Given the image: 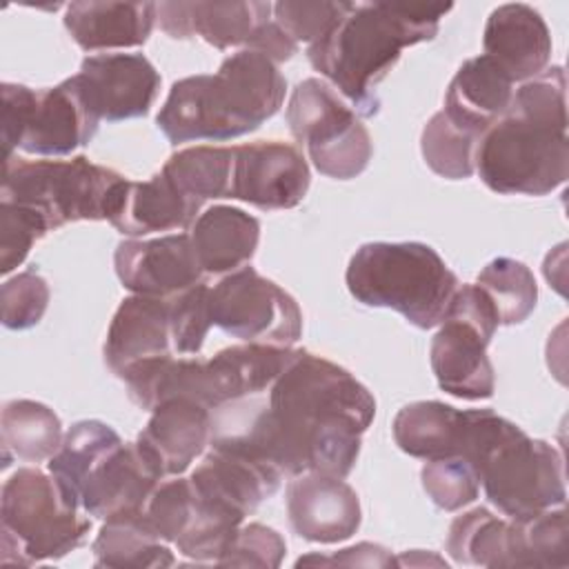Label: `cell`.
<instances>
[{"mask_svg":"<svg viewBox=\"0 0 569 569\" xmlns=\"http://www.w3.org/2000/svg\"><path fill=\"white\" fill-rule=\"evenodd\" d=\"M209 407L193 398H171L151 411L136 442L162 478L182 476L211 445Z\"/></svg>","mask_w":569,"mask_h":569,"instance_id":"d6986e66","label":"cell"},{"mask_svg":"<svg viewBox=\"0 0 569 569\" xmlns=\"http://www.w3.org/2000/svg\"><path fill=\"white\" fill-rule=\"evenodd\" d=\"M271 2L258 0H196V2H160L156 16L160 29L176 40L200 36L216 49H247L262 24L271 20Z\"/></svg>","mask_w":569,"mask_h":569,"instance_id":"ac0fdd59","label":"cell"},{"mask_svg":"<svg viewBox=\"0 0 569 569\" xmlns=\"http://www.w3.org/2000/svg\"><path fill=\"white\" fill-rule=\"evenodd\" d=\"M478 142V136L458 129L442 111H438L422 129L420 151L433 173L449 180H462L476 171Z\"/></svg>","mask_w":569,"mask_h":569,"instance_id":"d590c367","label":"cell"},{"mask_svg":"<svg viewBox=\"0 0 569 569\" xmlns=\"http://www.w3.org/2000/svg\"><path fill=\"white\" fill-rule=\"evenodd\" d=\"M49 284L36 269L7 278L0 289L2 325L18 331L36 327L49 307Z\"/></svg>","mask_w":569,"mask_h":569,"instance_id":"60d3db41","label":"cell"},{"mask_svg":"<svg viewBox=\"0 0 569 569\" xmlns=\"http://www.w3.org/2000/svg\"><path fill=\"white\" fill-rule=\"evenodd\" d=\"M124 176L91 162L71 160H4L2 198L42 213L51 229L78 220H109Z\"/></svg>","mask_w":569,"mask_h":569,"instance_id":"ba28073f","label":"cell"},{"mask_svg":"<svg viewBox=\"0 0 569 569\" xmlns=\"http://www.w3.org/2000/svg\"><path fill=\"white\" fill-rule=\"evenodd\" d=\"M62 425L53 409L38 400H9L0 413V442H2V469L11 465V458L27 462L49 460L62 445Z\"/></svg>","mask_w":569,"mask_h":569,"instance_id":"f546056e","label":"cell"},{"mask_svg":"<svg viewBox=\"0 0 569 569\" xmlns=\"http://www.w3.org/2000/svg\"><path fill=\"white\" fill-rule=\"evenodd\" d=\"M462 409L440 400L405 405L393 418V440L411 458L436 460L458 456Z\"/></svg>","mask_w":569,"mask_h":569,"instance_id":"f1b7e54d","label":"cell"},{"mask_svg":"<svg viewBox=\"0 0 569 569\" xmlns=\"http://www.w3.org/2000/svg\"><path fill=\"white\" fill-rule=\"evenodd\" d=\"M345 280L358 302L393 309L418 329L438 327L460 287L425 242H365L351 256Z\"/></svg>","mask_w":569,"mask_h":569,"instance_id":"8992f818","label":"cell"},{"mask_svg":"<svg viewBox=\"0 0 569 569\" xmlns=\"http://www.w3.org/2000/svg\"><path fill=\"white\" fill-rule=\"evenodd\" d=\"M91 551L96 567L111 569H162L176 562L167 542L149 525L144 509L107 518Z\"/></svg>","mask_w":569,"mask_h":569,"instance_id":"83f0119b","label":"cell"},{"mask_svg":"<svg viewBox=\"0 0 569 569\" xmlns=\"http://www.w3.org/2000/svg\"><path fill=\"white\" fill-rule=\"evenodd\" d=\"M247 49L267 56L276 64H280V62L293 58V53H298V44L278 27V22L273 18L258 29V33L253 36V40L249 42Z\"/></svg>","mask_w":569,"mask_h":569,"instance_id":"f6af8a7d","label":"cell"},{"mask_svg":"<svg viewBox=\"0 0 569 569\" xmlns=\"http://www.w3.org/2000/svg\"><path fill=\"white\" fill-rule=\"evenodd\" d=\"M293 356L291 347L242 342L202 360L200 402L209 409L269 391Z\"/></svg>","mask_w":569,"mask_h":569,"instance_id":"44dd1931","label":"cell"},{"mask_svg":"<svg viewBox=\"0 0 569 569\" xmlns=\"http://www.w3.org/2000/svg\"><path fill=\"white\" fill-rule=\"evenodd\" d=\"M451 9L442 2H349L329 31L307 47V58L358 116L371 118L380 109L373 89L402 49L433 40Z\"/></svg>","mask_w":569,"mask_h":569,"instance_id":"3957f363","label":"cell"},{"mask_svg":"<svg viewBox=\"0 0 569 569\" xmlns=\"http://www.w3.org/2000/svg\"><path fill=\"white\" fill-rule=\"evenodd\" d=\"M160 171L198 202L229 198L233 147H189L173 153Z\"/></svg>","mask_w":569,"mask_h":569,"instance_id":"d6a6232c","label":"cell"},{"mask_svg":"<svg viewBox=\"0 0 569 569\" xmlns=\"http://www.w3.org/2000/svg\"><path fill=\"white\" fill-rule=\"evenodd\" d=\"M49 231L47 218L36 209L0 200V271L7 276L18 269Z\"/></svg>","mask_w":569,"mask_h":569,"instance_id":"f35d334b","label":"cell"},{"mask_svg":"<svg viewBox=\"0 0 569 569\" xmlns=\"http://www.w3.org/2000/svg\"><path fill=\"white\" fill-rule=\"evenodd\" d=\"M287 124L293 140L305 147L313 167L327 178L351 180L371 160L369 129L338 91L320 78L296 84L287 104Z\"/></svg>","mask_w":569,"mask_h":569,"instance_id":"8fae6325","label":"cell"},{"mask_svg":"<svg viewBox=\"0 0 569 569\" xmlns=\"http://www.w3.org/2000/svg\"><path fill=\"white\" fill-rule=\"evenodd\" d=\"M476 284L491 300L498 325H520L536 309L538 284L531 269L520 260L493 258L482 267Z\"/></svg>","mask_w":569,"mask_h":569,"instance_id":"836d02e7","label":"cell"},{"mask_svg":"<svg viewBox=\"0 0 569 569\" xmlns=\"http://www.w3.org/2000/svg\"><path fill=\"white\" fill-rule=\"evenodd\" d=\"M209 447L189 473L191 489L207 507L242 522L276 493L282 476L227 433L211 438Z\"/></svg>","mask_w":569,"mask_h":569,"instance_id":"4fadbf2b","label":"cell"},{"mask_svg":"<svg viewBox=\"0 0 569 569\" xmlns=\"http://www.w3.org/2000/svg\"><path fill=\"white\" fill-rule=\"evenodd\" d=\"M287 553L284 538L260 522L240 525L233 538L229 540L227 549L218 558L216 565L220 567H260V569H276L280 567Z\"/></svg>","mask_w":569,"mask_h":569,"instance_id":"7bdbcfd3","label":"cell"},{"mask_svg":"<svg viewBox=\"0 0 569 569\" xmlns=\"http://www.w3.org/2000/svg\"><path fill=\"white\" fill-rule=\"evenodd\" d=\"M513 98L511 78L485 53L460 64L445 93V118L458 129L482 133L507 111Z\"/></svg>","mask_w":569,"mask_h":569,"instance_id":"484cf974","label":"cell"},{"mask_svg":"<svg viewBox=\"0 0 569 569\" xmlns=\"http://www.w3.org/2000/svg\"><path fill=\"white\" fill-rule=\"evenodd\" d=\"M0 93L4 160L13 158L16 149L42 158L69 156L98 131L100 118L78 76L47 89L2 82Z\"/></svg>","mask_w":569,"mask_h":569,"instance_id":"9c48e42d","label":"cell"},{"mask_svg":"<svg viewBox=\"0 0 569 569\" xmlns=\"http://www.w3.org/2000/svg\"><path fill=\"white\" fill-rule=\"evenodd\" d=\"M349 2L336 0H280L271 7L278 27L300 47L313 44L347 11Z\"/></svg>","mask_w":569,"mask_h":569,"instance_id":"b9f144b4","label":"cell"},{"mask_svg":"<svg viewBox=\"0 0 569 569\" xmlns=\"http://www.w3.org/2000/svg\"><path fill=\"white\" fill-rule=\"evenodd\" d=\"M302 565H347V567H391L396 565V558L391 556L389 549L373 545V542H360L356 547L340 549L331 556H320L311 553L305 558H298L296 567Z\"/></svg>","mask_w":569,"mask_h":569,"instance_id":"ee69618b","label":"cell"},{"mask_svg":"<svg viewBox=\"0 0 569 569\" xmlns=\"http://www.w3.org/2000/svg\"><path fill=\"white\" fill-rule=\"evenodd\" d=\"M113 267L122 287L133 296L167 300L204 282L189 233L122 240L116 247Z\"/></svg>","mask_w":569,"mask_h":569,"instance_id":"9a60e30c","label":"cell"},{"mask_svg":"<svg viewBox=\"0 0 569 569\" xmlns=\"http://www.w3.org/2000/svg\"><path fill=\"white\" fill-rule=\"evenodd\" d=\"M120 445L122 438L102 420H78L67 429L62 445L49 458V473L58 480L69 500L80 507V489L84 478Z\"/></svg>","mask_w":569,"mask_h":569,"instance_id":"1f68e13d","label":"cell"},{"mask_svg":"<svg viewBox=\"0 0 569 569\" xmlns=\"http://www.w3.org/2000/svg\"><path fill=\"white\" fill-rule=\"evenodd\" d=\"M513 522L516 567H558L569 565V527L565 505L551 507Z\"/></svg>","mask_w":569,"mask_h":569,"instance_id":"e575fe53","label":"cell"},{"mask_svg":"<svg viewBox=\"0 0 569 569\" xmlns=\"http://www.w3.org/2000/svg\"><path fill=\"white\" fill-rule=\"evenodd\" d=\"M164 480L138 442H122L104 456L80 489V507L87 516L107 520L122 513L142 511Z\"/></svg>","mask_w":569,"mask_h":569,"instance_id":"ffe728a7","label":"cell"},{"mask_svg":"<svg viewBox=\"0 0 569 569\" xmlns=\"http://www.w3.org/2000/svg\"><path fill=\"white\" fill-rule=\"evenodd\" d=\"M447 551L458 565L516 567L513 522L493 516L487 507H473L451 522Z\"/></svg>","mask_w":569,"mask_h":569,"instance_id":"4dcf8cb0","label":"cell"},{"mask_svg":"<svg viewBox=\"0 0 569 569\" xmlns=\"http://www.w3.org/2000/svg\"><path fill=\"white\" fill-rule=\"evenodd\" d=\"M173 356L169 302L151 296H129L120 302L104 340V362L120 380L138 365Z\"/></svg>","mask_w":569,"mask_h":569,"instance_id":"603a6c76","label":"cell"},{"mask_svg":"<svg viewBox=\"0 0 569 569\" xmlns=\"http://www.w3.org/2000/svg\"><path fill=\"white\" fill-rule=\"evenodd\" d=\"M431 338L429 360L438 387L460 400H487L496 391L487 347L498 316L478 284H460Z\"/></svg>","mask_w":569,"mask_h":569,"instance_id":"30bf717a","label":"cell"},{"mask_svg":"<svg viewBox=\"0 0 569 569\" xmlns=\"http://www.w3.org/2000/svg\"><path fill=\"white\" fill-rule=\"evenodd\" d=\"M202 202L180 191L162 171L144 182L124 180L109 222L129 238L189 229Z\"/></svg>","mask_w":569,"mask_h":569,"instance_id":"cb8c5ba5","label":"cell"},{"mask_svg":"<svg viewBox=\"0 0 569 569\" xmlns=\"http://www.w3.org/2000/svg\"><path fill=\"white\" fill-rule=\"evenodd\" d=\"M80 84L100 120L147 116L160 91V73L142 53H96L80 64Z\"/></svg>","mask_w":569,"mask_h":569,"instance_id":"2e32d148","label":"cell"},{"mask_svg":"<svg viewBox=\"0 0 569 569\" xmlns=\"http://www.w3.org/2000/svg\"><path fill=\"white\" fill-rule=\"evenodd\" d=\"M420 482L429 500L445 511H458L471 505L480 491L473 467L458 456L427 460L420 469Z\"/></svg>","mask_w":569,"mask_h":569,"instance_id":"8d00e7d4","label":"cell"},{"mask_svg":"<svg viewBox=\"0 0 569 569\" xmlns=\"http://www.w3.org/2000/svg\"><path fill=\"white\" fill-rule=\"evenodd\" d=\"M193 509L196 502L189 478L173 476V480H160L144 507V516L164 542L176 545L189 529L193 520Z\"/></svg>","mask_w":569,"mask_h":569,"instance_id":"ab89813d","label":"cell"},{"mask_svg":"<svg viewBox=\"0 0 569 569\" xmlns=\"http://www.w3.org/2000/svg\"><path fill=\"white\" fill-rule=\"evenodd\" d=\"M482 49L511 82H527L547 69L551 60V33L533 7L509 2L489 13Z\"/></svg>","mask_w":569,"mask_h":569,"instance_id":"7402d4cb","label":"cell"},{"mask_svg":"<svg viewBox=\"0 0 569 569\" xmlns=\"http://www.w3.org/2000/svg\"><path fill=\"white\" fill-rule=\"evenodd\" d=\"M204 276H227L249 264L260 242V222L229 204L204 209L189 231Z\"/></svg>","mask_w":569,"mask_h":569,"instance_id":"4316f807","label":"cell"},{"mask_svg":"<svg viewBox=\"0 0 569 569\" xmlns=\"http://www.w3.org/2000/svg\"><path fill=\"white\" fill-rule=\"evenodd\" d=\"M287 80L273 60L240 49L216 73L173 82L156 124L171 144L240 138L278 113Z\"/></svg>","mask_w":569,"mask_h":569,"instance_id":"277c9868","label":"cell"},{"mask_svg":"<svg viewBox=\"0 0 569 569\" xmlns=\"http://www.w3.org/2000/svg\"><path fill=\"white\" fill-rule=\"evenodd\" d=\"M158 22L156 2L80 0L67 4L64 27L84 51L140 47Z\"/></svg>","mask_w":569,"mask_h":569,"instance_id":"d4e9b609","label":"cell"},{"mask_svg":"<svg viewBox=\"0 0 569 569\" xmlns=\"http://www.w3.org/2000/svg\"><path fill=\"white\" fill-rule=\"evenodd\" d=\"M458 458L473 467L487 500L511 520L531 518L567 500L560 451L491 409L462 411Z\"/></svg>","mask_w":569,"mask_h":569,"instance_id":"5b68a950","label":"cell"},{"mask_svg":"<svg viewBox=\"0 0 569 569\" xmlns=\"http://www.w3.org/2000/svg\"><path fill=\"white\" fill-rule=\"evenodd\" d=\"M80 511L51 473L20 467L0 493V562L29 567L78 549L91 529Z\"/></svg>","mask_w":569,"mask_h":569,"instance_id":"52a82bcc","label":"cell"},{"mask_svg":"<svg viewBox=\"0 0 569 569\" xmlns=\"http://www.w3.org/2000/svg\"><path fill=\"white\" fill-rule=\"evenodd\" d=\"M169 302V325L173 351L180 356H198L211 325L209 311V284L200 282L173 298Z\"/></svg>","mask_w":569,"mask_h":569,"instance_id":"74e56055","label":"cell"},{"mask_svg":"<svg viewBox=\"0 0 569 569\" xmlns=\"http://www.w3.org/2000/svg\"><path fill=\"white\" fill-rule=\"evenodd\" d=\"M476 171L502 196H547L569 176L567 76L545 69L520 82L507 111L482 133Z\"/></svg>","mask_w":569,"mask_h":569,"instance_id":"7a4b0ae2","label":"cell"},{"mask_svg":"<svg viewBox=\"0 0 569 569\" xmlns=\"http://www.w3.org/2000/svg\"><path fill=\"white\" fill-rule=\"evenodd\" d=\"M287 516L302 540L333 545L358 531L362 509L358 493L342 478L302 473L287 485Z\"/></svg>","mask_w":569,"mask_h":569,"instance_id":"e0dca14e","label":"cell"},{"mask_svg":"<svg viewBox=\"0 0 569 569\" xmlns=\"http://www.w3.org/2000/svg\"><path fill=\"white\" fill-rule=\"evenodd\" d=\"M209 311L213 327L242 342L291 347L302 336V311L293 296L253 267L209 287Z\"/></svg>","mask_w":569,"mask_h":569,"instance_id":"7c38bea8","label":"cell"},{"mask_svg":"<svg viewBox=\"0 0 569 569\" xmlns=\"http://www.w3.org/2000/svg\"><path fill=\"white\" fill-rule=\"evenodd\" d=\"M376 416L369 389L345 367L293 349L247 431L229 433L280 476L351 473Z\"/></svg>","mask_w":569,"mask_h":569,"instance_id":"6da1fadb","label":"cell"},{"mask_svg":"<svg viewBox=\"0 0 569 569\" xmlns=\"http://www.w3.org/2000/svg\"><path fill=\"white\" fill-rule=\"evenodd\" d=\"M307 158L296 144L256 140L233 147L231 196L262 211H282L300 204L309 191Z\"/></svg>","mask_w":569,"mask_h":569,"instance_id":"5bb4252c","label":"cell"}]
</instances>
